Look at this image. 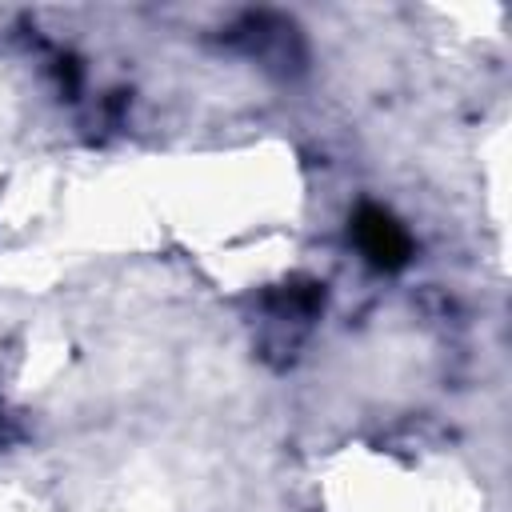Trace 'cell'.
I'll use <instances>...</instances> for the list:
<instances>
[{"instance_id":"6da1fadb","label":"cell","mask_w":512,"mask_h":512,"mask_svg":"<svg viewBox=\"0 0 512 512\" xmlns=\"http://www.w3.org/2000/svg\"><path fill=\"white\" fill-rule=\"evenodd\" d=\"M360 240H364L368 256L380 260V264H384V260H388V264L400 260L404 248H408L404 236H400V228H396L384 212H364V216H360Z\"/></svg>"}]
</instances>
